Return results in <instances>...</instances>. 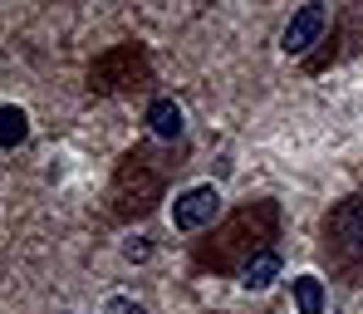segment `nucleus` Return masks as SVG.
<instances>
[{"instance_id": "f257e3e1", "label": "nucleus", "mask_w": 363, "mask_h": 314, "mask_svg": "<svg viewBox=\"0 0 363 314\" xmlns=\"http://www.w3.org/2000/svg\"><path fill=\"white\" fill-rule=\"evenodd\" d=\"M324 255H334L349 270L363 265V196H349L329 216V226H324Z\"/></svg>"}, {"instance_id": "423d86ee", "label": "nucleus", "mask_w": 363, "mask_h": 314, "mask_svg": "<svg viewBox=\"0 0 363 314\" xmlns=\"http://www.w3.org/2000/svg\"><path fill=\"white\" fill-rule=\"evenodd\" d=\"M324 300L329 295H324V280L319 275H300L295 280V310L300 314H324Z\"/></svg>"}, {"instance_id": "20e7f679", "label": "nucleus", "mask_w": 363, "mask_h": 314, "mask_svg": "<svg viewBox=\"0 0 363 314\" xmlns=\"http://www.w3.org/2000/svg\"><path fill=\"white\" fill-rule=\"evenodd\" d=\"M275 275H280V255H275V251H255L241 265V285H245V290H265Z\"/></svg>"}, {"instance_id": "39448f33", "label": "nucleus", "mask_w": 363, "mask_h": 314, "mask_svg": "<svg viewBox=\"0 0 363 314\" xmlns=\"http://www.w3.org/2000/svg\"><path fill=\"white\" fill-rule=\"evenodd\" d=\"M147 128H152L157 138H167V142L182 138V108L172 103V99H157V103L147 108Z\"/></svg>"}, {"instance_id": "0eeeda50", "label": "nucleus", "mask_w": 363, "mask_h": 314, "mask_svg": "<svg viewBox=\"0 0 363 314\" xmlns=\"http://www.w3.org/2000/svg\"><path fill=\"white\" fill-rule=\"evenodd\" d=\"M0 123H5V138H0V147H5V152H15V147L30 138V118H25V108H15V103H5V108H0Z\"/></svg>"}, {"instance_id": "6e6552de", "label": "nucleus", "mask_w": 363, "mask_h": 314, "mask_svg": "<svg viewBox=\"0 0 363 314\" xmlns=\"http://www.w3.org/2000/svg\"><path fill=\"white\" fill-rule=\"evenodd\" d=\"M104 314H147V305H138V300H128V295H113V300L104 305Z\"/></svg>"}, {"instance_id": "7ed1b4c3", "label": "nucleus", "mask_w": 363, "mask_h": 314, "mask_svg": "<svg viewBox=\"0 0 363 314\" xmlns=\"http://www.w3.org/2000/svg\"><path fill=\"white\" fill-rule=\"evenodd\" d=\"M324 25H329V5H324V0H304L300 10L290 15L285 35H280V50H285V55H304L309 45H319Z\"/></svg>"}, {"instance_id": "f03ea898", "label": "nucleus", "mask_w": 363, "mask_h": 314, "mask_svg": "<svg viewBox=\"0 0 363 314\" xmlns=\"http://www.w3.org/2000/svg\"><path fill=\"white\" fill-rule=\"evenodd\" d=\"M216 216H221V191L211 187V182H196V187H186L177 201H172V226L186 231V236H191V231H206Z\"/></svg>"}]
</instances>
